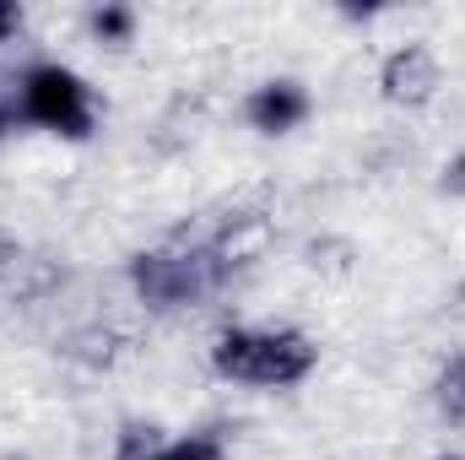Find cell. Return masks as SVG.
I'll return each mask as SVG.
<instances>
[{"label": "cell", "instance_id": "7c38bea8", "mask_svg": "<svg viewBox=\"0 0 465 460\" xmlns=\"http://www.w3.org/2000/svg\"><path fill=\"white\" fill-rule=\"evenodd\" d=\"M163 428L157 423H124L119 428V460H146L163 450V439H157Z\"/></svg>", "mask_w": 465, "mask_h": 460}, {"label": "cell", "instance_id": "277c9868", "mask_svg": "<svg viewBox=\"0 0 465 460\" xmlns=\"http://www.w3.org/2000/svg\"><path fill=\"white\" fill-rule=\"evenodd\" d=\"M439 55L428 49V44H401V49H390L384 55V65H379V87H384V98L390 104H401V109H422L433 93H439Z\"/></svg>", "mask_w": 465, "mask_h": 460}, {"label": "cell", "instance_id": "6da1fadb", "mask_svg": "<svg viewBox=\"0 0 465 460\" xmlns=\"http://www.w3.org/2000/svg\"><path fill=\"white\" fill-rule=\"evenodd\" d=\"M232 271L217 260V249L206 238H190V228H179L168 244L141 249L130 260V282L141 293V304L152 309H179V304H201L212 298Z\"/></svg>", "mask_w": 465, "mask_h": 460}, {"label": "cell", "instance_id": "ffe728a7", "mask_svg": "<svg viewBox=\"0 0 465 460\" xmlns=\"http://www.w3.org/2000/svg\"><path fill=\"white\" fill-rule=\"evenodd\" d=\"M0 460H27V455H0Z\"/></svg>", "mask_w": 465, "mask_h": 460}, {"label": "cell", "instance_id": "ba28073f", "mask_svg": "<svg viewBox=\"0 0 465 460\" xmlns=\"http://www.w3.org/2000/svg\"><path fill=\"white\" fill-rule=\"evenodd\" d=\"M60 282H65V265H60L54 255H27V260L16 265V282H11L5 293H11V304H44Z\"/></svg>", "mask_w": 465, "mask_h": 460}, {"label": "cell", "instance_id": "52a82bcc", "mask_svg": "<svg viewBox=\"0 0 465 460\" xmlns=\"http://www.w3.org/2000/svg\"><path fill=\"white\" fill-rule=\"evenodd\" d=\"M206 244L217 249V260L228 271H238V265H249L271 244V223H265V212H232V217H223L217 228L206 233Z\"/></svg>", "mask_w": 465, "mask_h": 460}, {"label": "cell", "instance_id": "ac0fdd59", "mask_svg": "<svg viewBox=\"0 0 465 460\" xmlns=\"http://www.w3.org/2000/svg\"><path fill=\"white\" fill-rule=\"evenodd\" d=\"M163 450H168V445H163ZM163 450H157V455H146V460H168V455H163Z\"/></svg>", "mask_w": 465, "mask_h": 460}, {"label": "cell", "instance_id": "5b68a950", "mask_svg": "<svg viewBox=\"0 0 465 460\" xmlns=\"http://www.w3.org/2000/svg\"><path fill=\"white\" fill-rule=\"evenodd\" d=\"M309 87L303 82H292V76H282V82H260L249 98H243V119L260 130V135H287V130H298L303 119H309Z\"/></svg>", "mask_w": 465, "mask_h": 460}, {"label": "cell", "instance_id": "e0dca14e", "mask_svg": "<svg viewBox=\"0 0 465 460\" xmlns=\"http://www.w3.org/2000/svg\"><path fill=\"white\" fill-rule=\"evenodd\" d=\"M433 460H465V455H460V450H450V455H433Z\"/></svg>", "mask_w": 465, "mask_h": 460}, {"label": "cell", "instance_id": "7a4b0ae2", "mask_svg": "<svg viewBox=\"0 0 465 460\" xmlns=\"http://www.w3.org/2000/svg\"><path fill=\"white\" fill-rule=\"evenodd\" d=\"M320 363V346L314 336L282 325V331H223L212 346V368L223 379L238 385H265V390H287V385H303Z\"/></svg>", "mask_w": 465, "mask_h": 460}, {"label": "cell", "instance_id": "5bb4252c", "mask_svg": "<svg viewBox=\"0 0 465 460\" xmlns=\"http://www.w3.org/2000/svg\"><path fill=\"white\" fill-rule=\"evenodd\" d=\"M22 260H27V249H22V244H16L5 228H0V293L16 282V265H22Z\"/></svg>", "mask_w": 465, "mask_h": 460}, {"label": "cell", "instance_id": "9a60e30c", "mask_svg": "<svg viewBox=\"0 0 465 460\" xmlns=\"http://www.w3.org/2000/svg\"><path fill=\"white\" fill-rule=\"evenodd\" d=\"M439 190H444V195H465V152H455V157L444 163V174H439Z\"/></svg>", "mask_w": 465, "mask_h": 460}, {"label": "cell", "instance_id": "3957f363", "mask_svg": "<svg viewBox=\"0 0 465 460\" xmlns=\"http://www.w3.org/2000/svg\"><path fill=\"white\" fill-rule=\"evenodd\" d=\"M16 104H22V119L44 125V130H54V135H71V141L93 135V125H98L93 87H87L76 71H65V65H33V71L22 76Z\"/></svg>", "mask_w": 465, "mask_h": 460}, {"label": "cell", "instance_id": "d6986e66", "mask_svg": "<svg viewBox=\"0 0 465 460\" xmlns=\"http://www.w3.org/2000/svg\"><path fill=\"white\" fill-rule=\"evenodd\" d=\"M0 135H5V109H0Z\"/></svg>", "mask_w": 465, "mask_h": 460}, {"label": "cell", "instance_id": "8992f818", "mask_svg": "<svg viewBox=\"0 0 465 460\" xmlns=\"http://www.w3.org/2000/svg\"><path fill=\"white\" fill-rule=\"evenodd\" d=\"M60 352L76 363V368H93V374H109L130 357V331L124 325H109V320H93V325H76Z\"/></svg>", "mask_w": 465, "mask_h": 460}, {"label": "cell", "instance_id": "8fae6325", "mask_svg": "<svg viewBox=\"0 0 465 460\" xmlns=\"http://www.w3.org/2000/svg\"><path fill=\"white\" fill-rule=\"evenodd\" d=\"M87 22H93V33L104 44H130V33H135V11L130 5H98Z\"/></svg>", "mask_w": 465, "mask_h": 460}, {"label": "cell", "instance_id": "30bf717a", "mask_svg": "<svg viewBox=\"0 0 465 460\" xmlns=\"http://www.w3.org/2000/svg\"><path fill=\"white\" fill-rule=\"evenodd\" d=\"M309 265L314 271H325V276H347L351 271V244L347 238H309Z\"/></svg>", "mask_w": 465, "mask_h": 460}, {"label": "cell", "instance_id": "2e32d148", "mask_svg": "<svg viewBox=\"0 0 465 460\" xmlns=\"http://www.w3.org/2000/svg\"><path fill=\"white\" fill-rule=\"evenodd\" d=\"M16 27H22V5H16V0H0V44H5Z\"/></svg>", "mask_w": 465, "mask_h": 460}, {"label": "cell", "instance_id": "9c48e42d", "mask_svg": "<svg viewBox=\"0 0 465 460\" xmlns=\"http://www.w3.org/2000/svg\"><path fill=\"white\" fill-rule=\"evenodd\" d=\"M433 401H439L444 423L465 428V352H460V357H450V363L439 368V379H433Z\"/></svg>", "mask_w": 465, "mask_h": 460}, {"label": "cell", "instance_id": "4fadbf2b", "mask_svg": "<svg viewBox=\"0 0 465 460\" xmlns=\"http://www.w3.org/2000/svg\"><path fill=\"white\" fill-rule=\"evenodd\" d=\"M163 455H168V460H223V445H217L212 434H190V439L168 445Z\"/></svg>", "mask_w": 465, "mask_h": 460}]
</instances>
